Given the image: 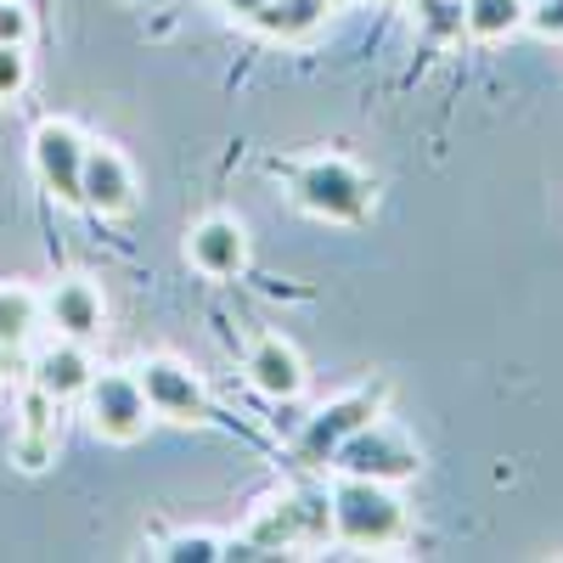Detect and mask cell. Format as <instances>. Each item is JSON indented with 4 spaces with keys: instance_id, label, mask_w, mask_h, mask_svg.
Listing matches in <instances>:
<instances>
[{
    "instance_id": "cell-1",
    "label": "cell",
    "mask_w": 563,
    "mask_h": 563,
    "mask_svg": "<svg viewBox=\"0 0 563 563\" xmlns=\"http://www.w3.org/2000/svg\"><path fill=\"white\" fill-rule=\"evenodd\" d=\"M406 530H411L406 501L384 479H355V474L339 479V490H333V536L344 547L384 552V547H400Z\"/></svg>"
},
{
    "instance_id": "cell-2",
    "label": "cell",
    "mask_w": 563,
    "mask_h": 563,
    "mask_svg": "<svg viewBox=\"0 0 563 563\" xmlns=\"http://www.w3.org/2000/svg\"><path fill=\"white\" fill-rule=\"evenodd\" d=\"M327 536H333V496L321 485H299L254 512V525L243 536V558L282 552V547H321Z\"/></svg>"
},
{
    "instance_id": "cell-3",
    "label": "cell",
    "mask_w": 563,
    "mask_h": 563,
    "mask_svg": "<svg viewBox=\"0 0 563 563\" xmlns=\"http://www.w3.org/2000/svg\"><path fill=\"white\" fill-rule=\"evenodd\" d=\"M288 186H294V203L316 220L355 225V220L372 214V180L344 158H310L288 175Z\"/></svg>"
},
{
    "instance_id": "cell-4",
    "label": "cell",
    "mask_w": 563,
    "mask_h": 563,
    "mask_svg": "<svg viewBox=\"0 0 563 563\" xmlns=\"http://www.w3.org/2000/svg\"><path fill=\"white\" fill-rule=\"evenodd\" d=\"M79 400H85L90 429H97L102 440H113V445H135L141 434H147L153 406H147V389H141V378H130V372H97Z\"/></svg>"
},
{
    "instance_id": "cell-5",
    "label": "cell",
    "mask_w": 563,
    "mask_h": 563,
    "mask_svg": "<svg viewBox=\"0 0 563 563\" xmlns=\"http://www.w3.org/2000/svg\"><path fill=\"white\" fill-rule=\"evenodd\" d=\"M333 467H339V474H355V479H384V485H395V479H411V474H417L422 456H417V445H411L406 434H395L389 422L372 417L366 429H355V434L333 451Z\"/></svg>"
},
{
    "instance_id": "cell-6",
    "label": "cell",
    "mask_w": 563,
    "mask_h": 563,
    "mask_svg": "<svg viewBox=\"0 0 563 563\" xmlns=\"http://www.w3.org/2000/svg\"><path fill=\"white\" fill-rule=\"evenodd\" d=\"M85 153H90V141L74 124H63V119H45L34 130V175H40V186L57 203H79L85 198L79 192L85 186Z\"/></svg>"
},
{
    "instance_id": "cell-7",
    "label": "cell",
    "mask_w": 563,
    "mask_h": 563,
    "mask_svg": "<svg viewBox=\"0 0 563 563\" xmlns=\"http://www.w3.org/2000/svg\"><path fill=\"white\" fill-rule=\"evenodd\" d=\"M384 395H389L384 384H372V389H355V395H344V400H333V406H321V411L305 422V434H299V456H305L310 467L333 462V451L384 411Z\"/></svg>"
},
{
    "instance_id": "cell-8",
    "label": "cell",
    "mask_w": 563,
    "mask_h": 563,
    "mask_svg": "<svg viewBox=\"0 0 563 563\" xmlns=\"http://www.w3.org/2000/svg\"><path fill=\"white\" fill-rule=\"evenodd\" d=\"M135 378H141V389H147L153 417L180 422V429H198V422H209V395H203V384H198V378H192V372H186L180 361L158 355V361L141 366Z\"/></svg>"
},
{
    "instance_id": "cell-9",
    "label": "cell",
    "mask_w": 563,
    "mask_h": 563,
    "mask_svg": "<svg viewBox=\"0 0 563 563\" xmlns=\"http://www.w3.org/2000/svg\"><path fill=\"white\" fill-rule=\"evenodd\" d=\"M57 411L63 400H52L45 389H23V406H18V434H12V462L23 474H40V467L57 462Z\"/></svg>"
},
{
    "instance_id": "cell-10",
    "label": "cell",
    "mask_w": 563,
    "mask_h": 563,
    "mask_svg": "<svg viewBox=\"0 0 563 563\" xmlns=\"http://www.w3.org/2000/svg\"><path fill=\"white\" fill-rule=\"evenodd\" d=\"M186 254H192V265L203 276H238L249 265V238H243V225L238 220H225V214H209L192 225V238H186Z\"/></svg>"
},
{
    "instance_id": "cell-11",
    "label": "cell",
    "mask_w": 563,
    "mask_h": 563,
    "mask_svg": "<svg viewBox=\"0 0 563 563\" xmlns=\"http://www.w3.org/2000/svg\"><path fill=\"white\" fill-rule=\"evenodd\" d=\"M90 378H97V366H90V355L79 350V339H57V344H45L29 366V384L45 389L52 400H79L90 389Z\"/></svg>"
},
{
    "instance_id": "cell-12",
    "label": "cell",
    "mask_w": 563,
    "mask_h": 563,
    "mask_svg": "<svg viewBox=\"0 0 563 563\" xmlns=\"http://www.w3.org/2000/svg\"><path fill=\"white\" fill-rule=\"evenodd\" d=\"M79 192H85L79 203L90 214H124L135 203V175H130V164L113 147H90L85 153V186H79Z\"/></svg>"
},
{
    "instance_id": "cell-13",
    "label": "cell",
    "mask_w": 563,
    "mask_h": 563,
    "mask_svg": "<svg viewBox=\"0 0 563 563\" xmlns=\"http://www.w3.org/2000/svg\"><path fill=\"white\" fill-rule=\"evenodd\" d=\"M45 321L57 327L63 339H97L102 333V294L90 288V282H79V276H68V282H57L52 294H45Z\"/></svg>"
},
{
    "instance_id": "cell-14",
    "label": "cell",
    "mask_w": 563,
    "mask_h": 563,
    "mask_svg": "<svg viewBox=\"0 0 563 563\" xmlns=\"http://www.w3.org/2000/svg\"><path fill=\"white\" fill-rule=\"evenodd\" d=\"M249 384L271 400H294L305 389V361L288 339H260L249 355Z\"/></svg>"
},
{
    "instance_id": "cell-15",
    "label": "cell",
    "mask_w": 563,
    "mask_h": 563,
    "mask_svg": "<svg viewBox=\"0 0 563 563\" xmlns=\"http://www.w3.org/2000/svg\"><path fill=\"white\" fill-rule=\"evenodd\" d=\"M327 18V0H271L265 12H254V29L265 40H305Z\"/></svg>"
},
{
    "instance_id": "cell-16",
    "label": "cell",
    "mask_w": 563,
    "mask_h": 563,
    "mask_svg": "<svg viewBox=\"0 0 563 563\" xmlns=\"http://www.w3.org/2000/svg\"><path fill=\"white\" fill-rule=\"evenodd\" d=\"M525 0H462V29L474 40H507L525 29Z\"/></svg>"
},
{
    "instance_id": "cell-17",
    "label": "cell",
    "mask_w": 563,
    "mask_h": 563,
    "mask_svg": "<svg viewBox=\"0 0 563 563\" xmlns=\"http://www.w3.org/2000/svg\"><path fill=\"white\" fill-rule=\"evenodd\" d=\"M45 305L29 294V288H0V355H12L29 344V333L40 327Z\"/></svg>"
},
{
    "instance_id": "cell-18",
    "label": "cell",
    "mask_w": 563,
    "mask_h": 563,
    "mask_svg": "<svg viewBox=\"0 0 563 563\" xmlns=\"http://www.w3.org/2000/svg\"><path fill=\"white\" fill-rule=\"evenodd\" d=\"M411 7H417V23H422V34H429V40L467 34L462 29V0H411Z\"/></svg>"
},
{
    "instance_id": "cell-19",
    "label": "cell",
    "mask_w": 563,
    "mask_h": 563,
    "mask_svg": "<svg viewBox=\"0 0 563 563\" xmlns=\"http://www.w3.org/2000/svg\"><path fill=\"white\" fill-rule=\"evenodd\" d=\"M158 558H169V563H214V558H225V541H214V536H169L158 547Z\"/></svg>"
},
{
    "instance_id": "cell-20",
    "label": "cell",
    "mask_w": 563,
    "mask_h": 563,
    "mask_svg": "<svg viewBox=\"0 0 563 563\" xmlns=\"http://www.w3.org/2000/svg\"><path fill=\"white\" fill-rule=\"evenodd\" d=\"M23 85H29V57H23V45H0V102H12Z\"/></svg>"
},
{
    "instance_id": "cell-21",
    "label": "cell",
    "mask_w": 563,
    "mask_h": 563,
    "mask_svg": "<svg viewBox=\"0 0 563 563\" xmlns=\"http://www.w3.org/2000/svg\"><path fill=\"white\" fill-rule=\"evenodd\" d=\"M34 34V18L23 0H0V45H29Z\"/></svg>"
},
{
    "instance_id": "cell-22",
    "label": "cell",
    "mask_w": 563,
    "mask_h": 563,
    "mask_svg": "<svg viewBox=\"0 0 563 563\" xmlns=\"http://www.w3.org/2000/svg\"><path fill=\"white\" fill-rule=\"evenodd\" d=\"M525 23L541 34V40H563V0H536L525 12Z\"/></svg>"
},
{
    "instance_id": "cell-23",
    "label": "cell",
    "mask_w": 563,
    "mask_h": 563,
    "mask_svg": "<svg viewBox=\"0 0 563 563\" xmlns=\"http://www.w3.org/2000/svg\"><path fill=\"white\" fill-rule=\"evenodd\" d=\"M214 7H225L231 18H243V23H254V12H265L271 0H214Z\"/></svg>"
},
{
    "instance_id": "cell-24",
    "label": "cell",
    "mask_w": 563,
    "mask_h": 563,
    "mask_svg": "<svg viewBox=\"0 0 563 563\" xmlns=\"http://www.w3.org/2000/svg\"><path fill=\"white\" fill-rule=\"evenodd\" d=\"M339 7H355V0H327V12H339Z\"/></svg>"
},
{
    "instance_id": "cell-25",
    "label": "cell",
    "mask_w": 563,
    "mask_h": 563,
    "mask_svg": "<svg viewBox=\"0 0 563 563\" xmlns=\"http://www.w3.org/2000/svg\"><path fill=\"white\" fill-rule=\"evenodd\" d=\"M525 7H536V0H525Z\"/></svg>"
}]
</instances>
